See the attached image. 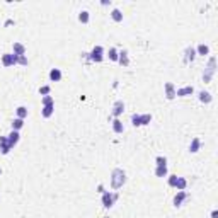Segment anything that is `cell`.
<instances>
[{"label": "cell", "instance_id": "cell-1", "mask_svg": "<svg viewBox=\"0 0 218 218\" xmlns=\"http://www.w3.org/2000/svg\"><path fill=\"white\" fill-rule=\"evenodd\" d=\"M126 182V174L123 169H114L111 174V187L112 189H119L123 184Z\"/></svg>", "mask_w": 218, "mask_h": 218}, {"label": "cell", "instance_id": "cell-2", "mask_svg": "<svg viewBox=\"0 0 218 218\" xmlns=\"http://www.w3.org/2000/svg\"><path fill=\"white\" fill-rule=\"evenodd\" d=\"M215 72H216V60L211 56V58H210V61H208V67H206L205 73H203V80L210 82L213 78V75H215Z\"/></svg>", "mask_w": 218, "mask_h": 218}, {"label": "cell", "instance_id": "cell-3", "mask_svg": "<svg viewBox=\"0 0 218 218\" xmlns=\"http://www.w3.org/2000/svg\"><path fill=\"white\" fill-rule=\"evenodd\" d=\"M116 199H118V192H107V191L102 192V205L106 208H111Z\"/></svg>", "mask_w": 218, "mask_h": 218}, {"label": "cell", "instance_id": "cell-4", "mask_svg": "<svg viewBox=\"0 0 218 218\" xmlns=\"http://www.w3.org/2000/svg\"><path fill=\"white\" fill-rule=\"evenodd\" d=\"M17 54H14V53H5L2 56V63L5 65V67H12V65H16L17 63Z\"/></svg>", "mask_w": 218, "mask_h": 218}, {"label": "cell", "instance_id": "cell-5", "mask_svg": "<svg viewBox=\"0 0 218 218\" xmlns=\"http://www.w3.org/2000/svg\"><path fill=\"white\" fill-rule=\"evenodd\" d=\"M90 60L92 61H102L104 60V50L101 48V46H96V48L92 50V53H90Z\"/></svg>", "mask_w": 218, "mask_h": 218}, {"label": "cell", "instance_id": "cell-6", "mask_svg": "<svg viewBox=\"0 0 218 218\" xmlns=\"http://www.w3.org/2000/svg\"><path fill=\"white\" fill-rule=\"evenodd\" d=\"M186 199H189V192L186 191H177V194L174 196V206H181Z\"/></svg>", "mask_w": 218, "mask_h": 218}, {"label": "cell", "instance_id": "cell-7", "mask_svg": "<svg viewBox=\"0 0 218 218\" xmlns=\"http://www.w3.org/2000/svg\"><path fill=\"white\" fill-rule=\"evenodd\" d=\"M192 92H194V89H192L191 85H187V87H182V89H177L176 90V96L177 97H184V96H191Z\"/></svg>", "mask_w": 218, "mask_h": 218}, {"label": "cell", "instance_id": "cell-8", "mask_svg": "<svg viewBox=\"0 0 218 218\" xmlns=\"http://www.w3.org/2000/svg\"><path fill=\"white\" fill-rule=\"evenodd\" d=\"M165 96H167V99H174V97H176V89H174L172 82L165 83Z\"/></svg>", "mask_w": 218, "mask_h": 218}, {"label": "cell", "instance_id": "cell-9", "mask_svg": "<svg viewBox=\"0 0 218 218\" xmlns=\"http://www.w3.org/2000/svg\"><path fill=\"white\" fill-rule=\"evenodd\" d=\"M10 148H12V147L9 145L7 138H5V136H0V152H2V154H9Z\"/></svg>", "mask_w": 218, "mask_h": 218}, {"label": "cell", "instance_id": "cell-10", "mask_svg": "<svg viewBox=\"0 0 218 218\" xmlns=\"http://www.w3.org/2000/svg\"><path fill=\"white\" fill-rule=\"evenodd\" d=\"M12 50H14V54H17V56H22V54L26 53V46H24L22 43H14Z\"/></svg>", "mask_w": 218, "mask_h": 218}, {"label": "cell", "instance_id": "cell-11", "mask_svg": "<svg viewBox=\"0 0 218 218\" xmlns=\"http://www.w3.org/2000/svg\"><path fill=\"white\" fill-rule=\"evenodd\" d=\"M19 138H21V135H19L17 131H14V130H12V133H10V135L7 136V141H9L10 147H14V145H16L17 141H19Z\"/></svg>", "mask_w": 218, "mask_h": 218}, {"label": "cell", "instance_id": "cell-12", "mask_svg": "<svg viewBox=\"0 0 218 218\" xmlns=\"http://www.w3.org/2000/svg\"><path fill=\"white\" fill-rule=\"evenodd\" d=\"M123 111H125V104H123V101H118V102L114 104V109H112V116H116V118H118Z\"/></svg>", "mask_w": 218, "mask_h": 218}, {"label": "cell", "instance_id": "cell-13", "mask_svg": "<svg viewBox=\"0 0 218 218\" xmlns=\"http://www.w3.org/2000/svg\"><path fill=\"white\" fill-rule=\"evenodd\" d=\"M118 61H119L121 65H125V67L130 63V60H128V51H126V50H123V51L118 54Z\"/></svg>", "mask_w": 218, "mask_h": 218}, {"label": "cell", "instance_id": "cell-14", "mask_svg": "<svg viewBox=\"0 0 218 218\" xmlns=\"http://www.w3.org/2000/svg\"><path fill=\"white\" fill-rule=\"evenodd\" d=\"M199 101H201V102H211L213 101V96L210 92H205V90H201V92H199Z\"/></svg>", "mask_w": 218, "mask_h": 218}, {"label": "cell", "instance_id": "cell-15", "mask_svg": "<svg viewBox=\"0 0 218 218\" xmlns=\"http://www.w3.org/2000/svg\"><path fill=\"white\" fill-rule=\"evenodd\" d=\"M199 147H201V141H199V138H194V140L191 141V145H189V152L196 154V152L199 150Z\"/></svg>", "mask_w": 218, "mask_h": 218}, {"label": "cell", "instance_id": "cell-16", "mask_svg": "<svg viewBox=\"0 0 218 218\" xmlns=\"http://www.w3.org/2000/svg\"><path fill=\"white\" fill-rule=\"evenodd\" d=\"M186 186H187V181L184 179V177H177V182H176V186H174V187H177L179 191H184V189H186Z\"/></svg>", "mask_w": 218, "mask_h": 218}, {"label": "cell", "instance_id": "cell-17", "mask_svg": "<svg viewBox=\"0 0 218 218\" xmlns=\"http://www.w3.org/2000/svg\"><path fill=\"white\" fill-rule=\"evenodd\" d=\"M50 78H51L53 82H58L61 78V72L58 70V68H53V70L50 72Z\"/></svg>", "mask_w": 218, "mask_h": 218}, {"label": "cell", "instance_id": "cell-18", "mask_svg": "<svg viewBox=\"0 0 218 218\" xmlns=\"http://www.w3.org/2000/svg\"><path fill=\"white\" fill-rule=\"evenodd\" d=\"M112 130H114V133H123V123L119 121V119H114V121H112Z\"/></svg>", "mask_w": 218, "mask_h": 218}, {"label": "cell", "instance_id": "cell-19", "mask_svg": "<svg viewBox=\"0 0 218 218\" xmlns=\"http://www.w3.org/2000/svg\"><path fill=\"white\" fill-rule=\"evenodd\" d=\"M24 126V119H21V118H16L12 121V130L14 131H17V130H21Z\"/></svg>", "mask_w": 218, "mask_h": 218}, {"label": "cell", "instance_id": "cell-20", "mask_svg": "<svg viewBox=\"0 0 218 218\" xmlns=\"http://www.w3.org/2000/svg\"><path fill=\"white\" fill-rule=\"evenodd\" d=\"M155 176L157 177H165L167 176V165H164V167L157 165V169H155Z\"/></svg>", "mask_w": 218, "mask_h": 218}, {"label": "cell", "instance_id": "cell-21", "mask_svg": "<svg viewBox=\"0 0 218 218\" xmlns=\"http://www.w3.org/2000/svg\"><path fill=\"white\" fill-rule=\"evenodd\" d=\"M53 111H54V104H51V106H45L43 107V116H45V118H50V116L53 114Z\"/></svg>", "mask_w": 218, "mask_h": 218}, {"label": "cell", "instance_id": "cell-22", "mask_svg": "<svg viewBox=\"0 0 218 218\" xmlns=\"http://www.w3.org/2000/svg\"><path fill=\"white\" fill-rule=\"evenodd\" d=\"M111 17H112V19L116 21V22H119V21H123V14H121V10H119V9H114V10H112V12H111Z\"/></svg>", "mask_w": 218, "mask_h": 218}, {"label": "cell", "instance_id": "cell-23", "mask_svg": "<svg viewBox=\"0 0 218 218\" xmlns=\"http://www.w3.org/2000/svg\"><path fill=\"white\" fill-rule=\"evenodd\" d=\"M196 56V51L194 48H186V61H192Z\"/></svg>", "mask_w": 218, "mask_h": 218}, {"label": "cell", "instance_id": "cell-24", "mask_svg": "<svg viewBox=\"0 0 218 218\" xmlns=\"http://www.w3.org/2000/svg\"><path fill=\"white\" fill-rule=\"evenodd\" d=\"M17 118H21V119L27 118V107H24V106L17 107Z\"/></svg>", "mask_w": 218, "mask_h": 218}, {"label": "cell", "instance_id": "cell-25", "mask_svg": "<svg viewBox=\"0 0 218 218\" xmlns=\"http://www.w3.org/2000/svg\"><path fill=\"white\" fill-rule=\"evenodd\" d=\"M78 21H80V22H89V12H87V10H82L80 14H78Z\"/></svg>", "mask_w": 218, "mask_h": 218}, {"label": "cell", "instance_id": "cell-26", "mask_svg": "<svg viewBox=\"0 0 218 218\" xmlns=\"http://www.w3.org/2000/svg\"><path fill=\"white\" fill-rule=\"evenodd\" d=\"M198 53H199V54H208V53H210V48H208L206 45H199V46H198Z\"/></svg>", "mask_w": 218, "mask_h": 218}, {"label": "cell", "instance_id": "cell-27", "mask_svg": "<svg viewBox=\"0 0 218 218\" xmlns=\"http://www.w3.org/2000/svg\"><path fill=\"white\" fill-rule=\"evenodd\" d=\"M131 123H133V126H141L140 114H133V116H131Z\"/></svg>", "mask_w": 218, "mask_h": 218}, {"label": "cell", "instance_id": "cell-28", "mask_svg": "<svg viewBox=\"0 0 218 218\" xmlns=\"http://www.w3.org/2000/svg\"><path fill=\"white\" fill-rule=\"evenodd\" d=\"M43 104H45V106H51V104H54L53 97L51 96H45L43 97Z\"/></svg>", "mask_w": 218, "mask_h": 218}, {"label": "cell", "instance_id": "cell-29", "mask_svg": "<svg viewBox=\"0 0 218 218\" xmlns=\"http://www.w3.org/2000/svg\"><path fill=\"white\" fill-rule=\"evenodd\" d=\"M140 119H141V125H148V123L152 121V116L150 114H143V116H140Z\"/></svg>", "mask_w": 218, "mask_h": 218}, {"label": "cell", "instance_id": "cell-30", "mask_svg": "<svg viewBox=\"0 0 218 218\" xmlns=\"http://www.w3.org/2000/svg\"><path fill=\"white\" fill-rule=\"evenodd\" d=\"M109 58H111V60H118V51H116L114 48H109Z\"/></svg>", "mask_w": 218, "mask_h": 218}, {"label": "cell", "instance_id": "cell-31", "mask_svg": "<svg viewBox=\"0 0 218 218\" xmlns=\"http://www.w3.org/2000/svg\"><path fill=\"white\" fill-rule=\"evenodd\" d=\"M39 94H41V96H48L50 94V85H43L41 89H39Z\"/></svg>", "mask_w": 218, "mask_h": 218}, {"label": "cell", "instance_id": "cell-32", "mask_svg": "<svg viewBox=\"0 0 218 218\" xmlns=\"http://www.w3.org/2000/svg\"><path fill=\"white\" fill-rule=\"evenodd\" d=\"M157 165H159V167L167 165V159H165V157H157Z\"/></svg>", "mask_w": 218, "mask_h": 218}, {"label": "cell", "instance_id": "cell-33", "mask_svg": "<svg viewBox=\"0 0 218 218\" xmlns=\"http://www.w3.org/2000/svg\"><path fill=\"white\" fill-rule=\"evenodd\" d=\"M177 182V176H169V186H176Z\"/></svg>", "mask_w": 218, "mask_h": 218}, {"label": "cell", "instance_id": "cell-34", "mask_svg": "<svg viewBox=\"0 0 218 218\" xmlns=\"http://www.w3.org/2000/svg\"><path fill=\"white\" fill-rule=\"evenodd\" d=\"M17 63H21V65H27V58L22 54V56H19V58H17Z\"/></svg>", "mask_w": 218, "mask_h": 218}, {"label": "cell", "instance_id": "cell-35", "mask_svg": "<svg viewBox=\"0 0 218 218\" xmlns=\"http://www.w3.org/2000/svg\"><path fill=\"white\" fill-rule=\"evenodd\" d=\"M211 218H218V211L215 210V211H211Z\"/></svg>", "mask_w": 218, "mask_h": 218}]
</instances>
